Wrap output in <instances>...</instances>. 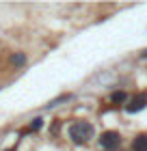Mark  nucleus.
Wrapping results in <instances>:
<instances>
[{
  "label": "nucleus",
  "instance_id": "f257e3e1",
  "mask_svg": "<svg viewBox=\"0 0 147 151\" xmlns=\"http://www.w3.org/2000/svg\"><path fill=\"white\" fill-rule=\"evenodd\" d=\"M91 136H93V125L87 121H76L72 127H69V138H72L74 142H87Z\"/></svg>",
  "mask_w": 147,
  "mask_h": 151
},
{
  "label": "nucleus",
  "instance_id": "f03ea898",
  "mask_svg": "<svg viewBox=\"0 0 147 151\" xmlns=\"http://www.w3.org/2000/svg\"><path fill=\"white\" fill-rule=\"evenodd\" d=\"M100 145L106 151H115L119 145H121V136H119L117 132H104L102 138H100Z\"/></svg>",
  "mask_w": 147,
  "mask_h": 151
},
{
  "label": "nucleus",
  "instance_id": "7ed1b4c3",
  "mask_svg": "<svg viewBox=\"0 0 147 151\" xmlns=\"http://www.w3.org/2000/svg\"><path fill=\"white\" fill-rule=\"evenodd\" d=\"M145 106H147V95L138 93L128 101V112H138V110H143Z\"/></svg>",
  "mask_w": 147,
  "mask_h": 151
},
{
  "label": "nucleus",
  "instance_id": "20e7f679",
  "mask_svg": "<svg viewBox=\"0 0 147 151\" xmlns=\"http://www.w3.org/2000/svg\"><path fill=\"white\" fill-rule=\"evenodd\" d=\"M132 149L134 151H147V134H138L134 142H132Z\"/></svg>",
  "mask_w": 147,
  "mask_h": 151
},
{
  "label": "nucleus",
  "instance_id": "39448f33",
  "mask_svg": "<svg viewBox=\"0 0 147 151\" xmlns=\"http://www.w3.org/2000/svg\"><path fill=\"white\" fill-rule=\"evenodd\" d=\"M110 99H113L115 104H121V101H125V99H128V95H125L123 91H117V93H113V95H110Z\"/></svg>",
  "mask_w": 147,
  "mask_h": 151
},
{
  "label": "nucleus",
  "instance_id": "423d86ee",
  "mask_svg": "<svg viewBox=\"0 0 147 151\" xmlns=\"http://www.w3.org/2000/svg\"><path fill=\"white\" fill-rule=\"evenodd\" d=\"M13 65H15V67H22L24 63H26V56H24V54H13Z\"/></svg>",
  "mask_w": 147,
  "mask_h": 151
},
{
  "label": "nucleus",
  "instance_id": "0eeeda50",
  "mask_svg": "<svg viewBox=\"0 0 147 151\" xmlns=\"http://www.w3.org/2000/svg\"><path fill=\"white\" fill-rule=\"evenodd\" d=\"M41 119H33V123H30V129H37V127H41Z\"/></svg>",
  "mask_w": 147,
  "mask_h": 151
},
{
  "label": "nucleus",
  "instance_id": "6e6552de",
  "mask_svg": "<svg viewBox=\"0 0 147 151\" xmlns=\"http://www.w3.org/2000/svg\"><path fill=\"white\" fill-rule=\"evenodd\" d=\"M141 58H147V50H143V52H141Z\"/></svg>",
  "mask_w": 147,
  "mask_h": 151
}]
</instances>
